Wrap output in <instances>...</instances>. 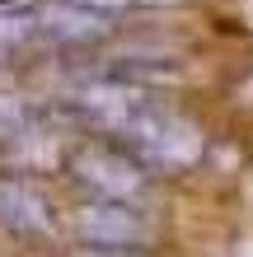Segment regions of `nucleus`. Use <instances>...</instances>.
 <instances>
[{
    "mask_svg": "<svg viewBox=\"0 0 253 257\" xmlns=\"http://www.w3.org/2000/svg\"><path fill=\"white\" fill-rule=\"evenodd\" d=\"M75 108L94 131H103L127 155H136L150 173H188L206 155L202 126L188 112H178L174 103H159L136 84H122V80L89 84L80 89Z\"/></svg>",
    "mask_w": 253,
    "mask_h": 257,
    "instance_id": "obj_1",
    "label": "nucleus"
},
{
    "mask_svg": "<svg viewBox=\"0 0 253 257\" xmlns=\"http://www.w3.org/2000/svg\"><path fill=\"white\" fill-rule=\"evenodd\" d=\"M70 169H75V178L99 201H141L145 187H150V169L136 155H127L122 145H113V141L85 145Z\"/></svg>",
    "mask_w": 253,
    "mask_h": 257,
    "instance_id": "obj_2",
    "label": "nucleus"
},
{
    "mask_svg": "<svg viewBox=\"0 0 253 257\" xmlns=\"http://www.w3.org/2000/svg\"><path fill=\"white\" fill-rule=\"evenodd\" d=\"M75 224L94 248H136L150 238V220L136 210V201H89Z\"/></svg>",
    "mask_w": 253,
    "mask_h": 257,
    "instance_id": "obj_3",
    "label": "nucleus"
},
{
    "mask_svg": "<svg viewBox=\"0 0 253 257\" xmlns=\"http://www.w3.org/2000/svg\"><path fill=\"white\" fill-rule=\"evenodd\" d=\"M0 224H10L14 234H47L52 229L47 196L24 178H0Z\"/></svg>",
    "mask_w": 253,
    "mask_h": 257,
    "instance_id": "obj_4",
    "label": "nucleus"
},
{
    "mask_svg": "<svg viewBox=\"0 0 253 257\" xmlns=\"http://www.w3.org/2000/svg\"><path fill=\"white\" fill-rule=\"evenodd\" d=\"M70 5H85V10H94V14H103V19H108V14H127L136 0H70Z\"/></svg>",
    "mask_w": 253,
    "mask_h": 257,
    "instance_id": "obj_5",
    "label": "nucleus"
},
{
    "mask_svg": "<svg viewBox=\"0 0 253 257\" xmlns=\"http://www.w3.org/2000/svg\"><path fill=\"white\" fill-rule=\"evenodd\" d=\"M136 5H188V0H136Z\"/></svg>",
    "mask_w": 253,
    "mask_h": 257,
    "instance_id": "obj_6",
    "label": "nucleus"
}]
</instances>
